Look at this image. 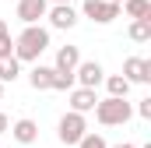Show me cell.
<instances>
[{"instance_id": "cell-1", "label": "cell", "mask_w": 151, "mask_h": 148, "mask_svg": "<svg viewBox=\"0 0 151 148\" xmlns=\"http://www.w3.org/2000/svg\"><path fill=\"white\" fill-rule=\"evenodd\" d=\"M11 49H14V57H18V64H35L39 57L49 49V28H42V25H25L18 39L11 42Z\"/></svg>"}, {"instance_id": "cell-2", "label": "cell", "mask_w": 151, "mask_h": 148, "mask_svg": "<svg viewBox=\"0 0 151 148\" xmlns=\"http://www.w3.org/2000/svg\"><path fill=\"white\" fill-rule=\"evenodd\" d=\"M95 116H99L102 127H119V123H127V120L134 116V106H130L127 99H113V95H106V99L95 102Z\"/></svg>"}, {"instance_id": "cell-3", "label": "cell", "mask_w": 151, "mask_h": 148, "mask_svg": "<svg viewBox=\"0 0 151 148\" xmlns=\"http://www.w3.org/2000/svg\"><path fill=\"white\" fill-rule=\"evenodd\" d=\"M84 134H88V123H84L81 113H63V116H60V123H56V138H60V145H77Z\"/></svg>"}, {"instance_id": "cell-4", "label": "cell", "mask_w": 151, "mask_h": 148, "mask_svg": "<svg viewBox=\"0 0 151 148\" xmlns=\"http://www.w3.org/2000/svg\"><path fill=\"white\" fill-rule=\"evenodd\" d=\"M81 14H84V18H91L95 25H109V21L119 18V7H116V4H106V0H84Z\"/></svg>"}, {"instance_id": "cell-5", "label": "cell", "mask_w": 151, "mask_h": 148, "mask_svg": "<svg viewBox=\"0 0 151 148\" xmlns=\"http://www.w3.org/2000/svg\"><path fill=\"white\" fill-rule=\"evenodd\" d=\"M74 81H81V88H91V92H95V88L106 81V71H102L99 60H81L77 71H74Z\"/></svg>"}, {"instance_id": "cell-6", "label": "cell", "mask_w": 151, "mask_h": 148, "mask_svg": "<svg viewBox=\"0 0 151 148\" xmlns=\"http://www.w3.org/2000/svg\"><path fill=\"white\" fill-rule=\"evenodd\" d=\"M123 78L130 85H148L151 81V60H144V57H127L123 60Z\"/></svg>"}, {"instance_id": "cell-7", "label": "cell", "mask_w": 151, "mask_h": 148, "mask_svg": "<svg viewBox=\"0 0 151 148\" xmlns=\"http://www.w3.org/2000/svg\"><path fill=\"white\" fill-rule=\"evenodd\" d=\"M46 18H49V25H53V28H63V32H67V28H74V25H77V18H81V14H77L70 4H53V7L46 11Z\"/></svg>"}, {"instance_id": "cell-8", "label": "cell", "mask_w": 151, "mask_h": 148, "mask_svg": "<svg viewBox=\"0 0 151 148\" xmlns=\"http://www.w3.org/2000/svg\"><path fill=\"white\" fill-rule=\"evenodd\" d=\"M77 64H81V49H77V46H60V49H56L53 71H56V74H74Z\"/></svg>"}, {"instance_id": "cell-9", "label": "cell", "mask_w": 151, "mask_h": 148, "mask_svg": "<svg viewBox=\"0 0 151 148\" xmlns=\"http://www.w3.org/2000/svg\"><path fill=\"white\" fill-rule=\"evenodd\" d=\"M49 4L46 0H18V18L25 25H39V18H46Z\"/></svg>"}, {"instance_id": "cell-10", "label": "cell", "mask_w": 151, "mask_h": 148, "mask_svg": "<svg viewBox=\"0 0 151 148\" xmlns=\"http://www.w3.org/2000/svg\"><path fill=\"white\" fill-rule=\"evenodd\" d=\"M95 102H99V95L91 92V88H70V113H84L95 110Z\"/></svg>"}, {"instance_id": "cell-11", "label": "cell", "mask_w": 151, "mask_h": 148, "mask_svg": "<svg viewBox=\"0 0 151 148\" xmlns=\"http://www.w3.org/2000/svg\"><path fill=\"white\" fill-rule=\"evenodd\" d=\"M11 134H14V141H21V145H35L39 141V123L25 116V120H18V123L11 127Z\"/></svg>"}, {"instance_id": "cell-12", "label": "cell", "mask_w": 151, "mask_h": 148, "mask_svg": "<svg viewBox=\"0 0 151 148\" xmlns=\"http://www.w3.org/2000/svg\"><path fill=\"white\" fill-rule=\"evenodd\" d=\"M18 74H21V64H18V57H14V49H4V53H0V85L14 81Z\"/></svg>"}, {"instance_id": "cell-13", "label": "cell", "mask_w": 151, "mask_h": 148, "mask_svg": "<svg viewBox=\"0 0 151 148\" xmlns=\"http://www.w3.org/2000/svg\"><path fill=\"white\" fill-rule=\"evenodd\" d=\"M28 85H32L35 92H49V88H53V67L35 64V67H32V74H28Z\"/></svg>"}, {"instance_id": "cell-14", "label": "cell", "mask_w": 151, "mask_h": 148, "mask_svg": "<svg viewBox=\"0 0 151 148\" xmlns=\"http://www.w3.org/2000/svg\"><path fill=\"white\" fill-rule=\"evenodd\" d=\"M119 7L127 11L130 21H148V18H151V0H123Z\"/></svg>"}, {"instance_id": "cell-15", "label": "cell", "mask_w": 151, "mask_h": 148, "mask_svg": "<svg viewBox=\"0 0 151 148\" xmlns=\"http://www.w3.org/2000/svg\"><path fill=\"white\" fill-rule=\"evenodd\" d=\"M106 88H109V95H113V99H127L130 81H127L123 74H109V78H106Z\"/></svg>"}, {"instance_id": "cell-16", "label": "cell", "mask_w": 151, "mask_h": 148, "mask_svg": "<svg viewBox=\"0 0 151 148\" xmlns=\"http://www.w3.org/2000/svg\"><path fill=\"white\" fill-rule=\"evenodd\" d=\"M127 36L134 39V42H151V18H148V21H130Z\"/></svg>"}, {"instance_id": "cell-17", "label": "cell", "mask_w": 151, "mask_h": 148, "mask_svg": "<svg viewBox=\"0 0 151 148\" xmlns=\"http://www.w3.org/2000/svg\"><path fill=\"white\" fill-rule=\"evenodd\" d=\"M74 88V74H56L53 71V88L49 92H70Z\"/></svg>"}, {"instance_id": "cell-18", "label": "cell", "mask_w": 151, "mask_h": 148, "mask_svg": "<svg viewBox=\"0 0 151 148\" xmlns=\"http://www.w3.org/2000/svg\"><path fill=\"white\" fill-rule=\"evenodd\" d=\"M77 148H109V145L102 141V134H84V138L77 141Z\"/></svg>"}, {"instance_id": "cell-19", "label": "cell", "mask_w": 151, "mask_h": 148, "mask_svg": "<svg viewBox=\"0 0 151 148\" xmlns=\"http://www.w3.org/2000/svg\"><path fill=\"white\" fill-rule=\"evenodd\" d=\"M11 42H14V39H11V28H7V21L0 18V53H4V49H11Z\"/></svg>"}, {"instance_id": "cell-20", "label": "cell", "mask_w": 151, "mask_h": 148, "mask_svg": "<svg viewBox=\"0 0 151 148\" xmlns=\"http://www.w3.org/2000/svg\"><path fill=\"white\" fill-rule=\"evenodd\" d=\"M137 116H144V120H151V95L137 102Z\"/></svg>"}, {"instance_id": "cell-21", "label": "cell", "mask_w": 151, "mask_h": 148, "mask_svg": "<svg viewBox=\"0 0 151 148\" xmlns=\"http://www.w3.org/2000/svg\"><path fill=\"white\" fill-rule=\"evenodd\" d=\"M7 127H11V120H7V116H4V113H0V134H4V131H7Z\"/></svg>"}, {"instance_id": "cell-22", "label": "cell", "mask_w": 151, "mask_h": 148, "mask_svg": "<svg viewBox=\"0 0 151 148\" xmlns=\"http://www.w3.org/2000/svg\"><path fill=\"white\" fill-rule=\"evenodd\" d=\"M113 148H137V145H130V141H123V145H113Z\"/></svg>"}, {"instance_id": "cell-23", "label": "cell", "mask_w": 151, "mask_h": 148, "mask_svg": "<svg viewBox=\"0 0 151 148\" xmlns=\"http://www.w3.org/2000/svg\"><path fill=\"white\" fill-rule=\"evenodd\" d=\"M46 4H70V0H46Z\"/></svg>"}, {"instance_id": "cell-24", "label": "cell", "mask_w": 151, "mask_h": 148, "mask_svg": "<svg viewBox=\"0 0 151 148\" xmlns=\"http://www.w3.org/2000/svg\"><path fill=\"white\" fill-rule=\"evenodd\" d=\"M106 4H116V7H119V4H123V0H106Z\"/></svg>"}, {"instance_id": "cell-25", "label": "cell", "mask_w": 151, "mask_h": 148, "mask_svg": "<svg viewBox=\"0 0 151 148\" xmlns=\"http://www.w3.org/2000/svg\"><path fill=\"white\" fill-rule=\"evenodd\" d=\"M0 95H4V85H0Z\"/></svg>"}]
</instances>
